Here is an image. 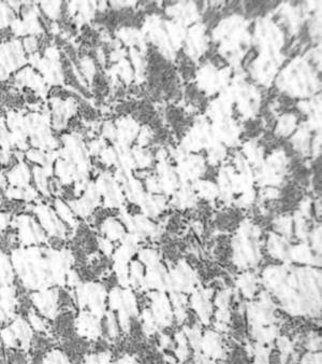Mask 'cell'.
<instances>
[{"label": "cell", "mask_w": 322, "mask_h": 364, "mask_svg": "<svg viewBox=\"0 0 322 364\" xmlns=\"http://www.w3.org/2000/svg\"><path fill=\"white\" fill-rule=\"evenodd\" d=\"M0 364H5L4 363L3 353H1V346H0Z\"/></svg>", "instance_id": "obj_21"}, {"label": "cell", "mask_w": 322, "mask_h": 364, "mask_svg": "<svg viewBox=\"0 0 322 364\" xmlns=\"http://www.w3.org/2000/svg\"><path fill=\"white\" fill-rule=\"evenodd\" d=\"M53 209L55 210L56 215H58L60 220L70 228H74L77 225V219H75L74 213L70 208L68 204L65 200L60 198H56L54 200Z\"/></svg>", "instance_id": "obj_12"}, {"label": "cell", "mask_w": 322, "mask_h": 364, "mask_svg": "<svg viewBox=\"0 0 322 364\" xmlns=\"http://www.w3.org/2000/svg\"><path fill=\"white\" fill-rule=\"evenodd\" d=\"M43 364H71V361L62 349L53 348L43 355Z\"/></svg>", "instance_id": "obj_15"}, {"label": "cell", "mask_w": 322, "mask_h": 364, "mask_svg": "<svg viewBox=\"0 0 322 364\" xmlns=\"http://www.w3.org/2000/svg\"><path fill=\"white\" fill-rule=\"evenodd\" d=\"M33 340V330L23 316H16L0 330V343L9 349L27 350L30 348Z\"/></svg>", "instance_id": "obj_3"}, {"label": "cell", "mask_w": 322, "mask_h": 364, "mask_svg": "<svg viewBox=\"0 0 322 364\" xmlns=\"http://www.w3.org/2000/svg\"><path fill=\"white\" fill-rule=\"evenodd\" d=\"M43 7L45 8V12L48 16H51V18H56L60 14L62 4L60 1H55V3L48 1V3L43 4Z\"/></svg>", "instance_id": "obj_16"}, {"label": "cell", "mask_w": 322, "mask_h": 364, "mask_svg": "<svg viewBox=\"0 0 322 364\" xmlns=\"http://www.w3.org/2000/svg\"><path fill=\"white\" fill-rule=\"evenodd\" d=\"M204 348L206 353L213 357H221L223 355V346L221 340L216 334L210 333L206 336L204 341Z\"/></svg>", "instance_id": "obj_14"}, {"label": "cell", "mask_w": 322, "mask_h": 364, "mask_svg": "<svg viewBox=\"0 0 322 364\" xmlns=\"http://www.w3.org/2000/svg\"><path fill=\"white\" fill-rule=\"evenodd\" d=\"M16 273L9 253L0 250V284H16Z\"/></svg>", "instance_id": "obj_10"}, {"label": "cell", "mask_w": 322, "mask_h": 364, "mask_svg": "<svg viewBox=\"0 0 322 364\" xmlns=\"http://www.w3.org/2000/svg\"><path fill=\"white\" fill-rule=\"evenodd\" d=\"M101 231L104 237L111 242L122 240L124 237V227L114 218H106L101 225Z\"/></svg>", "instance_id": "obj_11"}, {"label": "cell", "mask_w": 322, "mask_h": 364, "mask_svg": "<svg viewBox=\"0 0 322 364\" xmlns=\"http://www.w3.org/2000/svg\"><path fill=\"white\" fill-rule=\"evenodd\" d=\"M101 318L93 315L87 311H79L75 319L74 326L81 338L89 341H97L101 336L102 328L100 323Z\"/></svg>", "instance_id": "obj_8"}, {"label": "cell", "mask_w": 322, "mask_h": 364, "mask_svg": "<svg viewBox=\"0 0 322 364\" xmlns=\"http://www.w3.org/2000/svg\"><path fill=\"white\" fill-rule=\"evenodd\" d=\"M20 303V292L16 284H0V323H8L18 316Z\"/></svg>", "instance_id": "obj_7"}, {"label": "cell", "mask_w": 322, "mask_h": 364, "mask_svg": "<svg viewBox=\"0 0 322 364\" xmlns=\"http://www.w3.org/2000/svg\"><path fill=\"white\" fill-rule=\"evenodd\" d=\"M25 318H26L28 323L30 324L33 332H38V333H48L49 332L50 326L49 323H48L49 320L45 319V317L37 313L33 307H30L27 311V316Z\"/></svg>", "instance_id": "obj_13"}, {"label": "cell", "mask_w": 322, "mask_h": 364, "mask_svg": "<svg viewBox=\"0 0 322 364\" xmlns=\"http://www.w3.org/2000/svg\"><path fill=\"white\" fill-rule=\"evenodd\" d=\"M8 183L13 188H27L30 186L31 173L24 163L12 166L6 176Z\"/></svg>", "instance_id": "obj_9"}, {"label": "cell", "mask_w": 322, "mask_h": 364, "mask_svg": "<svg viewBox=\"0 0 322 364\" xmlns=\"http://www.w3.org/2000/svg\"><path fill=\"white\" fill-rule=\"evenodd\" d=\"M5 77H6L5 70H4V69L1 68V67H0V81L4 80V79H5Z\"/></svg>", "instance_id": "obj_20"}, {"label": "cell", "mask_w": 322, "mask_h": 364, "mask_svg": "<svg viewBox=\"0 0 322 364\" xmlns=\"http://www.w3.org/2000/svg\"><path fill=\"white\" fill-rule=\"evenodd\" d=\"M16 237L20 247L45 246L48 236L37 219L28 213H21L14 218Z\"/></svg>", "instance_id": "obj_4"}, {"label": "cell", "mask_w": 322, "mask_h": 364, "mask_svg": "<svg viewBox=\"0 0 322 364\" xmlns=\"http://www.w3.org/2000/svg\"><path fill=\"white\" fill-rule=\"evenodd\" d=\"M75 301L81 311H87L97 317L106 315V287L99 282H79L74 290Z\"/></svg>", "instance_id": "obj_2"}, {"label": "cell", "mask_w": 322, "mask_h": 364, "mask_svg": "<svg viewBox=\"0 0 322 364\" xmlns=\"http://www.w3.org/2000/svg\"><path fill=\"white\" fill-rule=\"evenodd\" d=\"M10 258L16 279L29 292L67 286L74 262L71 250L62 247H18Z\"/></svg>", "instance_id": "obj_1"}, {"label": "cell", "mask_w": 322, "mask_h": 364, "mask_svg": "<svg viewBox=\"0 0 322 364\" xmlns=\"http://www.w3.org/2000/svg\"><path fill=\"white\" fill-rule=\"evenodd\" d=\"M320 355H309L304 358L303 364H320Z\"/></svg>", "instance_id": "obj_19"}, {"label": "cell", "mask_w": 322, "mask_h": 364, "mask_svg": "<svg viewBox=\"0 0 322 364\" xmlns=\"http://www.w3.org/2000/svg\"><path fill=\"white\" fill-rule=\"evenodd\" d=\"M25 48H26L27 51L33 52L35 50H37V39L33 38V37H29L28 39L25 41Z\"/></svg>", "instance_id": "obj_17"}, {"label": "cell", "mask_w": 322, "mask_h": 364, "mask_svg": "<svg viewBox=\"0 0 322 364\" xmlns=\"http://www.w3.org/2000/svg\"><path fill=\"white\" fill-rule=\"evenodd\" d=\"M29 302L37 313L48 320L58 317L62 306L60 288H47L29 292Z\"/></svg>", "instance_id": "obj_5"}, {"label": "cell", "mask_w": 322, "mask_h": 364, "mask_svg": "<svg viewBox=\"0 0 322 364\" xmlns=\"http://www.w3.org/2000/svg\"><path fill=\"white\" fill-rule=\"evenodd\" d=\"M112 364H140L135 358L131 357V355H125V357L119 358L118 360Z\"/></svg>", "instance_id": "obj_18"}, {"label": "cell", "mask_w": 322, "mask_h": 364, "mask_svg": "<svg viewBox=\"0 0 322 364\" xmlns=\"http://www.w3.org/2000/svg\"><path fill=\"white\" fill-rule=\"evenodd\" d=\"M33 213L48 237L56 240H64L67 237V225L56 215L53 207L47 204H37L33 206Z\"/></svg>", "instance_id": "obj_6"}]
</instances>
